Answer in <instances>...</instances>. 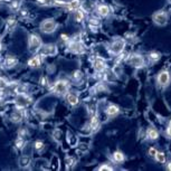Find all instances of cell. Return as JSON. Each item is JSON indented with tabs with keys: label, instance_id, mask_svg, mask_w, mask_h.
<instances>
[{
	"label": "cell",
	"instance_id": "28",
	"mask_svg": "<svg viewBox=\"0 0 171 171\" xmlns=\"http://www.w3.org/2000/svg\"><path fill=\"white\" fill-rule=\"evenodd\" d=\"M72 77H73L74 81H76V82H78V81H81L83 77V73L81 72V70H75L73 73V75H72Z\"/></svg>",
	"mask_w": 171,
	"mask_h": 171
},
{
	"label": "cell",
	"instance_id": "22",
	"mask_svg": "<svg viewBox=\"0 0 171 171\" xmlns=\"http://www.w3.org/2000/svg\"><path fill=\"white\" fill-rule=\"evenodd\" d=\"M16 25H17V21L13 17L8 18V20H7V29H8V32H13V29H15V27H16Z\"/></svg>",
	"mask_w": 171,
	"mask_h": 171
},
{
	"label": "cell",
	"instance_id": "35",
	"mask_svg": "<svg viewBox=\"0 0 171 171\" xmlns=\"http://www.w3.org/2000/svg\"><path fill=\"white\" fill-rule=\"evenodd\" d=\"M157 152H158V151H157V149H155V148H150V149H149V155H150V157H154Z\"/></svg>",
	"mask_w": 171,
	"mask_h": 171
},
{
	"label": "cell",
	"instance_id": "18",
	"mask_svg": "<svg viewBox=\"0 0 171 171\" xmlns=\"http://www.w3.org/2000/svg\"><path fill=\"white\" fill-rule=\"evenodd\" d=\"M105 112H106V114H108V116H114V115H116V114L120 112V108H119V106H116V105L111 104L106 108V111Z\"/></svg>",
	"mask_w": 171,
	"mask_h": 171
},
{
	"label": "cell",
	"instance_id": "9",
	"mask_svg": "<svg viewBox=\"0 0 171 171\" xmlns=\"http://www.w3.org/2000/svg\"><path fill=\"white\" fill-rule=\"evenodd\" d=\"M70 51L76 53V54H82L85 51V46L81 43V41L73 40L70 43Z\"/></svg>",
	"mask_w": 171,
	"mask_h": 171
},
{
	"label": "cell",
	"instance_id": "7",
	"mask_svg": "<svg viewBox=\"0 0 171 171\" xmlns=\"http://www.w3.org/2000/svg\"><path fill=\"white\" fill-rule=\"evenodd\" d=\"M16 104L18 108H25L30 104V98L25 93H18V96L16 98Z\"/></svg>",
	"mask_w": 171,
	"mask_h": 171
},
{
	"label": "cell",
	"instance_id": "31",
	"mask_svg": "<svg viewBox=\"0 0 171 171\" xmlns=\"http://www.w3.org/2000/svg\"><path fill=\"white\" fill-rule=\"evenodd\" d=\"M67 1H65V0H56L55 1V5L54 6H57V7H65L66 6Z\"/></svg>",
	"mask_w": 171,
	"mask_h": 171
},
{
	"label": "cell",
	"instance_id": "3",
	"mask_svg": "<svg viewBox=\"0 0 171 171\" xmlns=\"http://www.w3.org/2000/svg\"><path fill=\"white\" fill-rule=\"evenodd\" d=\"M56 28H57V22L55 21V19H51V18L44 19L40 22V26H39V29L43 32H45V34H53L56 30Z\"/></svg>",
	"mask_w": 171,
	"mask_h": 171
},
{
	"label": "cell",
	"instance_id": "6",
	"mask_svg": "<svg viewBox=\"0 0 171 171\" xmlns=\"http://www.w3.org/2000/svg\"><path fill=\"white\" fill-rule=\"evenodd\" d=\"M127 63L130 64L131 66L135 67V68H141V67L144 66V59H143V57L138 54L131 55L130 58L127 59Z\"/></svg>",
	"mask_w": 171,
	"mask_h": 171
},
{
	"label": "cell",
	"instance_id": "39",
	"mask_svg": "<svg viewBox=\"0 0 171 171\" xmlns=\"http://www.w3.org/2000/svg\"><path fill=\"white\" fill-rule=\"evenodd\" d=\"M167 169H168L169 171H171V161L168 162V165H167Z\"/></svg>",
	"mask_w": 171,
	"mask_h": 171
},
{
	"label": "cell",
	"instance_id": "14",
	"mask_svg": "<svg viewBox=\"0 0 171 171\" xmlns=\"http://www.w3.org/2000/svg\"><path fill=\"white\" fill-rule=\"evenodd\" d=\"M85 17H86L85 10L82 9V8H78V9H76L75 11H74V19H75V21H77V22L84 21Z\"/></svg>",
	"mask_w": 171,
	"mask_h": 171
},
{
	"label": "cell",
	"instance_id": "26",
	"mask_svg": "<svg viewBox=\"0 0 171 171\" xmlns=\"http://www.w3.org/2000/svg\"><path fill=\"white\" fill-rule=\"evenodd\" d=\"M160 57H161V55L159 54L158 51H151L149 54V58L151 60H153V62H157V60L160 59Z\"/></svg>",
	"mask_w": 171,
	"mask_h": 171
},
{
	"label": "cell",
	"instance_id": "16",
	"mask_svg": "<svg viewBox=\"0 0 171 171\" xmlns=\"http://www.w3.org/2000/svg\"><path fill=\"white\" fill-rule=\"evenodd\" d=\"M65 7H67V9L70 11H75L76 9L81 8V0H70L67 1Z\"/></svg>",
	"mask_w": 171,
	"mask_h": 171
},
{
	"label": "cell",
	"instance_id": "21",
	"mask_svg": "<svg viewBox=\"0 0 171 171\" xmlns=\"http://www.w3.org/2000/svg\"><path fill=\"white\" fill-rule=\"evenodd\" d=\"M30 163H32V159L29 158V157H27V155H22V157L19 158V165L21 168L28 167V165H30Z\"/></svg>",
	"mask_w": 171,
	"mask_h": 171
},
{
	"label": "cell",
	"instance_id": "1",
	"mask_svg": "<svg viewBox=\"0 0 171 171\" xmlns=\"http://www.w3.org/2000/svg\"><path fill=\"white\" fill-rule=\"evenodd\" d=\"M124 47H125V39L123 38H114L113 41L110 45V51L114 55H120L123 53Z\"/></svg>",
	"mask_w": 171,
	"mask_h": 171
},
{
	"label": "cell",
	"instance_id": "27",
	"mask_svg": "<svg viewBox=\"0 0 171 171\" xmlns=\"http://www.w3.org/2000/svg\"><path fill=\"white\" fill-rule=\"evenodd\" d=\"M26 142H25V140H24V138H18V139L16 140V146H17V149L19 150H21L24 146H25Z\"/></svg>",
	"mask_w": 171,
	"mask_h": 171
},
{
	"label": "cell",
	"instance_id": "20",
	"mask_svg": "<svg viewBox=\"0 0 171 171\" xmlns=\"http://www.w3.org/2000/svg\"><path fill=\"white\" fill-rule=\"evenodd\" d=\"M41 64V59H40V56H35L30 58L28 60V65L32 68H36V67H39Z\"/></svg>",
	"mask_w": 171,
	"mask_h": 171
},
{
	"label": "cell",
	"instance_id": "40",
	"mask_svg": "<svg viewBox=\"0 0 171 171\" xmlns=\"http://www.w3.org/2000/svg\"><path fill=\"white\" fill-rule=\"evenodd\" d=\"M0 49H1V40H0Z\"/></svg>",
	"mask_w": 171,
	"mask_h": 171
},
{
	"label": "cell",
	"instance_id": "11",
	"mask_svg": "<svg viewBox=\"0 0 171 171\" xmlns=\"http://www.w3.org/2000/svg\"><path fill=\"white\" fill-rule=\"evenodd\" d=\"M65 98H66V102L72 106H75V105L78 104L79 98L78 96L75 94V93H66L65 94Z\"/></svg>",
	"mask_w": 171,
	"mask_h": 171
},
{
	"label": "cell",
	"instance_id": "34",
	"mask_svg": "<svg viewBox=\"0 0 171 171\" xmlns=\"http://www.w3.org/2000/svg\"><path fill=\"white\" fill-rule=\"evenodd\" d=\"M6 95H7V93H6V91H5V89H1V87H0V101L6 97Z\"/></svg>",
	"mask_w": 171,
	"mask_h": 171
},
{
	"label": "cell",
	"instance_id": "10",
	"mask_svg": "<svg viewBox=\"0 0 171 171\" xmlns=\"http://www.w3.org/2000/svg\"><path fill=\"white\" fill-rule=\"evenodd\" d=\"M40 49L43 51V55H46V56H53L57 53V47L53 44L43 45Z\"/></svg>",
	"mask_w": 171,
	"mask_h": 171
},
{
	"label": "cell",
	"instance_id": "23",
	"mask_svg": "<svg viewBox=\"0 0 171 171\" xmlns=\"http://www.w3.org/2000/svg\"><path fill=\"white\" fill-rule=\"evenodd\" d=\"M55 1L56 0H36L38 6L41 7H49V6H54Z\"/></svg>",
	"mask_w": 171,
	"mask_h": 171
},
{
	"label": "cell",
	"instance_id": "33",
	"mask_svg": "<svg viewBox=\"0 0 171 171\" xmlns=\"http://www.w3.org/2000/svg\"><path fill=\"white\" fill-rule=\"evenodd\" d=\"M98 170H113V168H112L111 165H101V167L98 168Z\"/></svg>",
	"mask_w": 171,
	"mask_h": 171
},
{
	"label": "cell",
	"instance_id": "30",
	"mask_svg": "<svg viewBox=\"0 0 171 171\" xmlns=\"http://www.w3.org/2000/svg\"><path fill=\"white\" fill-rule=\"evenodd\" d=\"M34 146H35V149L37 150V151L41 150V149H43V148L45 146H44V142H43L41 140H37V141L35 142V144H34Z\"/></svg>",
	"mask_w": 171,
	"mask_h": 171
},
{
	"label": "cell",
	"instance_id": "8",
	"mask_svg": "<svg viewBox=\"0 0 171 171\" xmlns=\"http://www.w3.org/2000/svg\"><path fill=\"white\" fill-rule=\"evenodd\" d=\"M170 81H171V76H170V73H169L168 70H162V72H160V73H159L158 82H159V84H160L161 86L169 85Z\"/></svg>",
	"mask_w": 171,
	"mask_h": 171
},
{
	"label": "cell",
	"instance_id": "36",
	"mask_svg": "<svg viewBox=\"0 0 171 171\" xmlns=\"http://www.w3.org/2000/svg\"><path fill=\"white\" fill-rule=\"evenodd\" d=\"M167 135H168L169 138H171V121L169 122L168 127H167Z\"/></svg>",
	"mask_w": 171,
	"mask_h": 171
},
{
	"label": "cell",
	"instance_id": "37",
	"mask_svg": "<svg viewBox=\"0 0 171 171\" xmlns=\"http://www.w3.org/2000/svg\"><path fill=\"white\" fill-rule=\"evenodd\" d=\"M47 78H46V77H45V76H43V77H41V79H40V84L43 86H45V85H47Z\"/></svg>",
	"mask_w": 171,
	"mask_h": 171
},
{
	"label": "cell",
	"instance_id": "25",
	"mask_svg": "<svg viewBox=\"0 0 171 171\" xmlns=\"http://www.w3.org/2000/svg\"><path fill=\"white\" fill-rule=\"evenodd\" d=\"M154 158H155V160H157L158 162H160V163H165V154L161 151L157 152L154 155Z\"/></svg>",
	"mask_w": 171,
	"mask_h": 171
},
{
	"label": "cell",
	"instance_id": "38",
	"mask_svg": "<svg viewBox=\"0 0 171 171\" xmlns=\"http://www.w3.org/2000/svg\"><path fill=\"white\" fill-rule=\"evenodd\" d=\"M60 37H62V39H63L64 41H68V36L67 35H62Z\"/></svg>",
	"mask_w": 171,
	"mask_h": 171
},
{
	"label": "cell",
	"instance_id": "32",
	"mask_svg": "<svg viewBox=\"0 0 171 171\" xmlns=\"http://www.w3.org/2000/svg\"><path fill=\"white\" fill-rule=\"evenodd\" d=\"M7 86H8V82L3 77H0V87L1 89H6Z\"/></svg>",
	"mask_w": 171,
	"mask_h": 171
},
{
	"label": "cell",
	"instance_id": "24",
	"mask_svg": "<svg viewBox=\"0 0 171 171\" xmlns=\"http://www.w3.org/2000/svg\"><path fill=\"white\" fill-rule=\"evenodd\" d=\"M10 119H11L13 122L18 123V122H20V121L22 120V115H21V113H19V111H16V112H13V113L11 114Z\"/></svg>",
	"mask_w": 171,
	"mask_h": 171
},
{
	"label": "cell",
	"instance_id": "4",
	"mask_svg": "<svg viewBox=\"0 0 171 171\" xmlns=\"http://www.w3.org/2000/svg\"><path fill=\"white\" fill-rule=\"evenodd\" d=\"M152 20L155 25L158 26H165L167 25V22L169 20V15L165 10H158L153 13L152 16Z\"/></svg>",
	"mask_w": 171,
	"mask_h": 171
},
{
	"label": "cell",
	"instance_id": "5",
	"mask_svg": "<svg viewBox=\"0 0 171 171\" xmlns=\"http://www.w3.org/2000/svg\"><path fill=\"white\" fill-rule=\"evenodd\" d=\"M67 89H68V83L66 81H63V79L57 81L54 84V87H53V91L57 95H65L67 93Z\"/></svg>",
	"mask_w": 171,
	"mask_h": 171
},
{
	"label": "cell",
	"instance_id": "2",
	"mask_svg": "<svg viewBox=\"0 0 171 171\" xmlns=\"http://www.w3.org/2000/svg\"><path fill=\"white\" fill-rule=\"evenodd\" d=\"M43 46L40 37L36 34H30L28 37V48L30 53H37Z\"/></svg>",
	"mask_w": 171,
	"mask_h": 171
},
{
	"label": "cell",
	"instance_id": "13",
	"mask_svg": "<svg viewBox=\"0 0 171 171\" xmlns=\"http://www.w3.org/2000/svg\"><path fill=\"white\" fill-rule=\"evenodd\" d=\"M93 65H94V68L97 70V72H104V70H106V64H105L104 59H102L100 57L94 60Z\"/></svg>",
	"mask_w": 171,
	"mask_h": 171
},
{
	"label": "cell",
	"instance_id": "19",
	"mask_svg": "<svg viewBox=\"0 0 171 171\" xmlns=\"http://www.w3.org/2000/svg\"><path fill=\"white\" fill-rule=\"evenodd\" d=\"M112 157H113L114 162H116V163H122V162H124V160H125V155H124L123 152H121V151H115Z\"/></svg>",
	"mask_w": 171,
	"mask_h": 171
},
{
	"label": "cell",
	"instance_id": "15",
	"mask_svg": "<svg viewBox=\"0 0 171 171\" xmlns=\"http://www.w3.org/2000/svg\"><path fill=\"white\" fill-rule=\"evenodd\" d=\"M110 13H111V9H110V7H108V5H100V6H97L98 16L106 17L110 15Z\"/></svg>",
	"mask_w": 171,
	"mask_h": 171
},
{
	"label": "cell",
	"instance_id": "12",
	"mask_svg": "<svg viewBox=\"0 0 171 171\" xmlns=\"http://www.w3.org/2000/svg\"><path fill=\"white\" fill-rule=\"evenodd\" d=\"M18 64V59H17L15 56H8L6 57V59L3 62V66L7 67V68H13V67L17 66Z\"/></svg>",
	"mask_w": 171,
	"mask_h": 171
},
{
	"label": "cell",
	"instance_id": "29",
	"mask_svg": "<svg viewBox=\"0 0 171 171\" xmlns=\"http://www.w3.org/2000/svg\"><path fill=\"white\" fill-rule=\"evenodd\" d=\"M9 8L13 10V11H18L19 8H20V3H19L18 1H13V2H10Z\"/></svg>",
	"mask_w": 171,
	"mask_h": 171
},
{
	"label": "cell",
	"instance_id": "17",
	"mask_svg": "<svg viewBox=\"0 0 171 171\" xmlns=\"http://www.w3.org/2000/svg\"><path fill=\"white\" fill-rule=\"evenodd\" d=\"M146 138L149 140H157L159 138V132L157 131L155 127H149L148 130H146Z\"/></svg>",
	"mask_w": 171,
	"mask_h": 171
}]
</instances>
